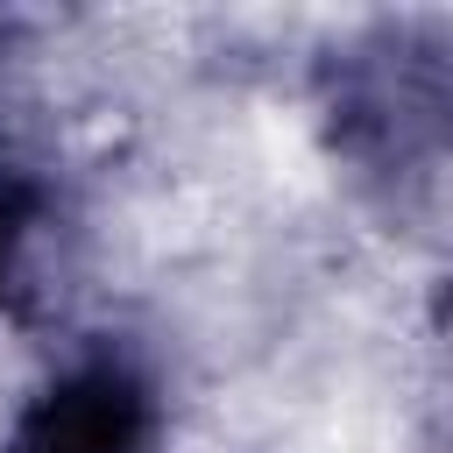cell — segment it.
Segmentation results:
<instances>
[{
  "label": "cell",
  "mask_w": 453,
  "mask_h": 453,
  "mask_svg": "<svg viewBox=\"0 0 453 453\" xmlns=\"http://www.w3.org/2000/svg\"><path fill=\"white\" fill-rule=\"evenodd\" d=\"M142 439H149L142 389L113 368H85L28 403L7 453H142Z\"/></svg>",
  "instance_id": "1"
}]
</instances>
